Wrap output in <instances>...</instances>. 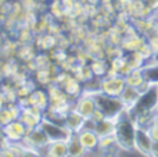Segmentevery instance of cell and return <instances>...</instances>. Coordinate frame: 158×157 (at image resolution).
<instances>
[{"instance_id": "5", "label": "cell", "mask_w": 158, "mask_h": 157, "mask_svg": "<svg viewBox=\"0 0 158 157\" xmlns=\"http://www.w3.org/2000/svg\"><path fill=\"white\" fill-rule=\"evenodd\" d=\"M153 145L154 141L148 134L147 128L137 127L135 136V150L143 156H153Z\"/></svg>"}, {"instance_id": "12", "label": "cell", "mask_w": 158, "mask_h": 157, "mask_svg": "<svg viewBox=\"0 0 158 157\" xmlns=\"http://www.w3.org/2000/svg\"><path fill=\"white\" fill-rule=\"evenodd\" d=\"M125 81H126V85L128 86H133V88H139L143 82H144V75H143L142 68H136V70H132L131 72L125 75Z\"/></svg>"}, {"instance_id": "3", "label": "cell", "mask_w": 158, "mask_h": 157, "mask_svg": "<svg viewBox=\"0 0 158 157\" xmlns=\"http://www.w3.org/2000/svg\"><path fill=\"white\" fill-rule=\"evenodd\" d=\"M42 129L46 132L47 138L50 139V142L53 141H68L69 136L72 135V131L69 128H67L65 125H60L56 122L49 121L47 118H43L40 122Z\"/></svg>"}, {"instance_id": "14", "label": "cell", "mask_w": 158, "mask_h": 157, "mask_svg": "<svg viewBox=\"0 0 158 157\" xmlns=\"http://www.w3.org/2000/svg\"><path fill=\"white\" fill-rule=\"evenodd\" d=\"M147 131H148V134H150V136L153 138V141L156 142L158 141V124L157 122H151L150 125L147 127Z\"/></svg>"}, {"instance_id": "19", "label": "cell", "mask_w": 158, "mask_h": 157, "mask_svg": "<svg viewBox=\"0 0 158 157\" xmlns=\"http://www.w3.org/2000/svg\"><path fill=\"white\" fill-rule=\"evenodd\" d=\"M154 14H156V15L158 17V10H157V11H156V13H154Z\"/></svg>"}, {"instance_id": "17", "label": "cell", "mask_w": 158, "mask_h": 157, "mask_svg": "<svg viewBox=\"0 0 158 157\" xmlns=\"http://www.w3.org/2000/svg\"><path fill=\"white\" fill-rule=\"evenodd\" d=\"M131 2H132V0H118V3H119V4H121V6H122V7H123V8H125V7H126V6H128V4H129V3H131Z\"/></svg>"}, {"instance_id": "7", "label": "cell", "mask_w": 158, "mask_h": 157, "mask_svg": "<svg viewBox=\"0 0 158 157\" xmlns=\"http://www.w3.org/2000/svg\"><path fill=\"white\" fill-rule=\"evenodd\" d=\"M75 110H77L82 117H85L86 120H90L93 117V114H94V111L97 110L94 97H93L92 95L85 93V96L78 99L77 104H75Z\"/></svg>"}, {"instance_id": "18", "label": "cell", "mask_w": 158, "mask_h": 157, "mask_svg": "<svg viewBox=\"0 0 158 157\" xmlns=\"http://www.w3.org/2000/svg\"><path fill=\"white\" fill-rule=\"evenodd\" d=\"M154 122H157L158 124V110L156 111V114H154Z\"/></svg>"}, {"instance_id": "8", "label": "cell", "mask_w": 158, "mask_h": 157, "mask_svg": "<svg viewBox=\"0 0 158 157\" xmlns=\"http://www.w3.org/2000/svg\"><path fill=\"white\" fill-rule=\"evenodd\" d=\"M3 131H4V135L7 136V139H10V141H19L24 136H27V134H28L25 124L21 122L19 120L8 122L7 125H4Z\"/></svg>"}, {"instance_id": "9", "label": "cell", "mask_w": 158, "mask_h": 157, "mask_svg": "<svg viewBox=\"0 0 158 157\" xmlns=\"http://www.w3.org/2000/svg\"><path fill=\"white\" fill-rule=\"evenodd\" d=\"M121 100H122L123 106H125V110H131L136 106V103L139 102L140 99V92L137 91V88H133V86H128L123 89V92L121 93Z\"/></svg>"}, {"instance_id": "15", "label": "cell", "mask_w": 158, "mask_h": 157, "mask_svg": "<svg viewBox=\"0 0 158 157\" xmlns=\"http://www.w3.org/2000/svg\"><path fill=\"white\" fill-rule=\"evenodd\" d=\"M143 2H144L146 6H147L150 10H153L154 13L158 10V0H143Z\"/></svg>"}, {"instance_id": "10", "label": "cell", "mask_w": 158, "mask_h": 157, "mask_svg": "<svg viewBox=\"0 0 158 157\" xmlns=\"http://www.w3.org/2000/svg\"><path fill=\"white\" fill-rule=\"evenodd\" d=\"M47 156L63 157L68 156V142L67 141H53L46 146Z\"/></svg>"}, {"instance_id": "11", "label": "cell", "mask_w": 158, "mask_h": 157, "mask_svg": "<svg viewBox=\"0 0 158 157\" xmlns=\"http://www.w3.org/2000/svg\"><path fill=\"white\" fill-rule=\"evenodd\" d=\"M67 142H68V156H82L85 152H86L85 147L82 146L81 141H79L77 132L72 134Z\"/></svg>"}, {"instance_id": "1", "label": "cell", "mask_w": 158, "mask_h": 157, "mask_svg": "<svg viewBox=\"0 0 158 157\" xmlns=\"http://www.w3.org/2000/svg\"><path fill=\"white\" fill-rule=\"evenodd\" d=\"M137 125L129 116L128 111H123L119 118L115 121L114 136L117 139V143L121 150H133L135 149V136H136Z\"/></svg>"}, {"instance_id": "20", "label": "cell", "mask_w": 158, "mask_h": 157, "mask_svg": "<svg viewBox=\"0 0 158 157\" xmlns=\"http://www.w3.org/2000/svg\"><path fill=\"white\" fill-rule=\"evenodd\" d=\"M157 92H158V85H157Z\"/></svg>"}, {"instance_id": "4", "label": "cell", "mask_w": 158, "mask_h": 157, "mask_svg": "<svg viewBox=\"0 0 158 157\" xmlns=\"http://www.w3.org/2000/svg\"><path fill=\"white\" fill-rule=\"evenodd\" d=\"M125 88L126 81L125 77H122V75H107L106 78L101 79V92H104L106 95H110V96L119 97Z\"/></svg>"}, {"instance_id": "16", "label": "cell", "mask_w": 158, "mask_h": 157, "mask_svg": "<svg viewBox=\"0 0 158 157\" xmlns=\"http://www.w3.org/2000/svg\"><path fill=\"white\" fill-rule=\"evenodd\" d=\"M153 156H158V141H156L153 145Z\"/></svg>"}, {"instance_id": "13", "label": "cell", "mask_w": 158, "mask_h": 157, "mask_svg": "<svg viewBox=\"0 0 158 157\" xmlns=\"http://www.w3.org/2000/svg\"><path fill=\"white\" fill-rule=\"evenodd\" d=\"M147 43L150 45L154 56H158V33H153L147 38Z\"/></svg>"}, {"instance_id": "2", "label": "cell", "mask_w": 158, "mask_h": 157, "mask_svg": "<svg viewBox=\"0 0 158 157\" xmlns=\"http://www.w3.org/2000/svg\"><path fill=\"white\" fill-rule=\"evenodd\" d=\"M93 97H94L97 110L101 111L103 116L108 120L117 121L121 114L125 111V106H123L121 97L110 96V95H106L104 92H98V93L93 95Z\"/></svg>"}, {"instance_id": "6", "label": "cell", "mask_w": 158, "mask_h": 157, "mask_svg": "<svg viewBox=\"0 0 158 157\" xmlns=\"http://www.w3.org/2000/svg\"><path fill=\"white\" fill-rule=\"evenodd\" d=\"M78 134V138L81 141L82 146L85 147L86 152H93V150L98 149V135L96 134L94 129H90V128L83 127Z\"/></svg>"}]
</instances>
